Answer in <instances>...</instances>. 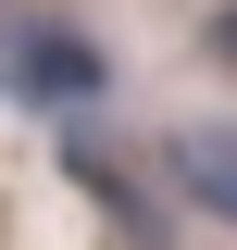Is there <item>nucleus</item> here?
<instances>
[{
  "label": "nucleus",
  "instance_id": "obj_1",
  "mask_svg": "<svg viewBox=\"0 0 237 250\" xmlns=\"http://www.w3.org/2000/svg\"><path fill=\"white\" fill-rule=\"evenodd\" d=\"M0 75H13V100H38V113H88V100L113 88V62H100L75 25H13Z\"/></svg>",
  "mask_w": 237,
  "mask_h": 250
},
{
  "label": "nucleus",
  "instance_id": "obj_2",
  "mask_svg": "<svg viewBox=\"0 0 237 250\" xmlns=\"http://www.w3.org/2000/svg\"><path fill=\"white\" fill-rule=\"evenodd\" d=\"M162 163H175V188L200 200V213H225V225H237V125H187Z\"/></svg>",
  "mask_w": 237,
  "mask_h": 250
},
{
  "label": "nucleus",
  "instance_id": "obj_3",
  "mask_svg": "<svg viewBox=\"0 0 237 250\" xmlns=\"http://www.w3.org/2000/svg\"><path fill=\"white\" fill-rule=\"evenodd\" d=\"M212 38H225V50H237V13H225V25H212Z\"/></svg>",
  "mask_w": 237,
  "mask_h": 250
}]
</instances>
